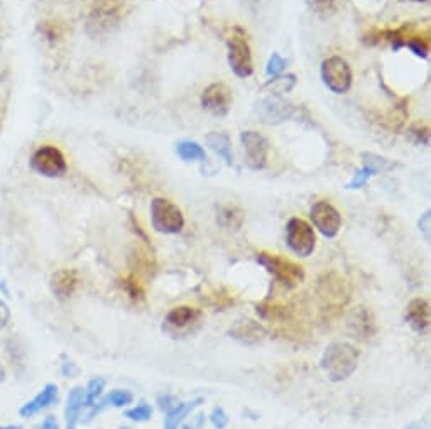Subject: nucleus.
<instances>
[{
	"mask_svg": "<svg viewBox=\"0 0 431 429\" xmlns=\"http://www.w3.org/2000/svg\"><path fill=\"white\" fill-rule=\"evenodd\" d=\"M360 351L347 341H335L325 348L320 367L330 382H343L354 376L359 367Z\"/></svg>",
	"mask_w": 431,
	"mask_h": 429,
	"instance_id": "obj_1",
	"label": "nucleus"
},
{
	"mask_svg": "<svg viewBox=\"0 0 431 429\" xmlns=\"http://www.w3.org/2000/svg\"><path fill=\"white\" fill-rule=\"evenodd\" d=\"M126 0H95L91 7L86 29L91 36L107 34L122 21Z\"/></svg>",
	"mask_w": 431,
	"mask_h": 429,
	"instance_id": "obj_2",
	"label": "nucleus"
},
{
	"mask_svg": "<svg viewBox=\"0 0 431 429\" xmlns=\"http://www.w3.org/2000/svg\"><path fill=\"white\" fill-rule=\"evenodd\" d=\"M255 260H258L259 266H263L265 271L274 277V281H276L278 284L284 286L286 289L296 287L305 281V271H303V267L298 266L296 262H293L290 259H284L278 254L259 252Z\"/></svg>",
	"mask_w": 431,
	"mask_h": 429,
	"instance_id": "obj_3",
	"label": "nucleus"
},
{
	"mask_svg": "<svg viewBox=\"0 0 431 429\" xmlns=\"http://www.w3.org/2000/svg\"><path fill=\"white\" fill-rule=\"evenodd\" d=\"M151 223L158 234L176 235L185 228V214L171 200L154 198L151 202Z\"/></svg>",
	"mask_w": 431,
	"mask_h": 429,
	"instance_id": "obj_4",
	"label": "nucleus"
},
{
	"mask_svg": "<svg viewBox=\"0 0 431 429\" xmlns=\"http://www.w3.org/2000/svg\"><path fill=\"white\" fill-rule=\"evenodd\" d=\"M320 75L325 86L335 95H343L350 91L354 85V73L348 61L342 56H330L322 63Z\"/></svg>",
	"mask_w": 431,
	"mask_h": 429,
	"instance_id": "obj_5",
	"label": "nucleus"
},
{
	"mask_svg": "<svg viewBox=\"0 0 431 429\" xmlns=\"http://www.w3.org/2000/svg\"><path fill=\"white\" fill-rule=\"evenodd\" d=\"M286 245L298 257L306 259L316 249V235L313 227L303 218H291L286 223Z\"/></svg>",
	"mask_w": 431,
	"mask_h": 429,
	"instance_id": "obj_6",
	"label": "nucleus"
},
{
	"mask_svg": "<svg viewBox=\"0 0 431 429\" xmlns=\"http://www.w3.org/2000/svg\"><path fill=\"white\" fill-rule=\"evenodd\" d=\"M227 63L237 78H249L254 73V58L245 38L232 36L227 39Z\"/></svg>",
	"mask_w": 431,
	"mask_h": 429,
	"instance_id": "obj_7",
	"label": "nucleus"
},
{
	"mask_svg": "<svg viewBox=\"0 0 431 429\" xmlns=\"http://www.w3.org/2000/svg\"><path fill=\"white\" fill-rule=\"evenodd\" d=\"M31 167L44 177H61L68 171L66 159L56 145H41L31 157Z\"/></svg>",
	"mask_w": 431,
	"mask_h": 429,
	"instance_id": "obj_8",
	"label": "nucleus"
},
{
	"mask_svg": "<svg viewBox=\"0 0 431 429\" xmlns=\"http://www.w3.org/2000/svg\"><path fill=\"white\" fill-rule=\"evenodd\" d=\"M244 148V162L252 171H263L269 161V143L258 130H244L240 134Z\"/></svg>",
	"mask_w": 431,
	"mask_h": 429,
	"instance_id": "obj_9",
	"label": "nucleus"
},
{
	"mask_svg": "<svg viewBox=\"0 0 431 429\" xmlns=\"http://www.w3.org/2000/svg\"><path fill=\"white\" fill-rule=\"evenodd\" d=\"M201 108L213 117H227L232 110L233 95L225 83H212L203 90L200 97Z\"/></svg>",
	"mask_w": 431,
	"mask_h": 429,
	"instance_id": "obj_10",
	"label": "nucleus"
},
{
	"mask_svg": "<svg viewBox=\"0 0 431 429\" xmlns=\"http://www.w3.org/2000/svg\"><path fill=\"white\" fill-rule=\"evenodd\" d=\"M311 223L325 239H335L342 228V214L332 203L316 202L310 210Z\"/></svg>",
	"mask_w": 431,
	"mask_h": 429,
	"instance_id": "obj_11",
	"label": "nucleus"
},
{
	"mask_svg": "<svg viewBox=\"0 0 431 429\" xmlns=\"http://www.w3.org/2000/svg\"><path fill=\"white\" fill-rule=\"evenodd\" d=\"M255 112L260 120L268 125H278L283 124V122L290 120L295 113V107L293 103L286 102V100L281 97H276V95H270V97H265L263 100H259L258 105H255Z\"/></svg>",
	"mask_w": 431,
	"mask_h": 429,
	"instance_id": "obj_12",
	"label": "nucleus"
},
{
	"mask_svg": "<svg viewBox=\"0 0 431 429\" xmlns=\"http://www.w3.org/2000/svg\"><path fill=\"white\" fill-rule=\"evenodd\" d=\"M406 321L412 331L425 335L428 333L431 325V306L425 298L412 299L406 308Z\"/></svg>",
	"mask_w": 431,
	"mask_h": 429,
	"instance_id": "obj_13",
	"label": "nucleus"
},
{
	"mask_svg": "<svg viewBox=\"0 0 431 429\" xmlns=\"http://www.w3.org/2000/svg\"><path fill=\"white\" fill-rule=\"evenodd\" d=\"M347 326L350 333H354L357 338L360 340L372 338L377 333V323H375L374 314L369 308H355L354 311L348 314Z\"/></svg>",
	"mask_w": 431,
	"mask_h": 429,
	"instance_id": "obj_14",
	"label": "nucleus"
},
{
	"mask_svg": "<svg viewBox=\"0 0 431 429\" xmlns=\"http://www.w3.org/2000/svg\"><path fill=\"white\" fill-rule=\"evenodd\" d=\"M228 335L244 345H258L265 338V328L250 318L238 319L230 328Z\"/></svg>",
	"mask_w": 431,
	"mask_h": 429,
	"instance_id": "obj_15",
	"label": "nucleus"
},
{
	"mask_svg": "<svg viewBox=\"0 0 431 429\" xmlns=\"http://www.w3.org/2000/svg\"><path fill=\"white\" fill-rule=\"evenodd\" d=\"M201 311L200 309L191 308V306H178L173 308L171 311L164 318V328L168 331H183L191 328L200 321Z\"/></svg>",
	"mask_w": 431,
	"mask_h": 429,
	"instance_id": "obj_16",
	"label": "nucleus"
},
{
	"mask_svg": "<svg viewBox=\"0 0 431 429\" xmlns=\"http://www.w3.org/2000/svg\"><path fill=\"white\" fill-rule=\"evenodd\" d=\"M81 284V277L75 269H61L51 277V289L56 298L68 299L76 293Z\"/></svg>",
	"mask_w": 431,
	"mask_h": 429,
	"instance_id": "obj_17",
	"label": "nucleus"
},
{
	"mask_svg": "<svg viewBox=\"0 0 431 429\" xmlns=\"http://www.w3.org/2000/svg\"><path fill=\"white\" fill-rule=\"evenodd\" d=\"M58 403V386L54 384H46L38 396L33 400L26 403L19 409L21 418H33L34 414H38L39 410H43L49 405Z\"/></svg>",
	"mask_w": 431,
	"mask_h": 429,
	"instance_id": "obj_18",
	"label": "nucleus"
},
{
	"mask_svg": "<svg viewBox=\"0 0 431 429\" xmlns=\"http://www.w3.org/2000/svg\"><path fill=\"white\" fill-rule=\"evenodd\" d=\"M86 400V392L83 387H75L70 391L66 399V408H65V419H66V429H76V423L80 419V414L85 405Z\"/></svg>",
	"mask_w": 431,
	"mask_h": 429,
	"instance_id": "obj_19",
	"label": "nucleus"
},
{
	"mask_svg": "<svg viewBox=\"0 0 431 429\" xmlns=\"http://www.w3.org/2000/svg\"><path fill=\"white\" fill-rule=\"evenodd\" d=\"M205 143L217 156L225 161L227 166H233V149L232 140L225 132H208L205 137Z\"/></svg>",
	"mask_w": 431,
	"mask_h": 429,
	"instance_id": "obj_20",
	"label": "nucleus"
},
{
	"mask_svg": "<svg viewBox=\"0 0 431 429\" xmlns=\"http://www.w3.org/2000/svg\"><path fill=\"white\" fill-rule=\"evenodd\" d=\"M244 220L245 213L237 205H222L217 212V223L225 230H240Z\"/></svg>",
	"mask_w": 431,
	"mask_h": 429,
	"instance_id": "obj_21",
	"label": "nucleus"
},
{
	"mask_svg": "<svg viewBox=\"0 0 431 429\" xmlns=\"http://www.w3.org/2000/svg\"><path fill=\"white\" fill-rule=\"evenodd\" d=\"M201 403H203V399H195L173 405V408L168 410L166 418H164V429H178V426L183 423V419L190 416Z\"/></svg>",
	"mask_w": 431,
	"mask_h": 429,
	"instance_id": "obj_22",
	"label": "nucleus"
},
{
	"mask_svg": "<svg viewBox=\"0 0 431 429\" xmlns=\"http://www.w3.org/2000/svg\"><path fill=\"white\" fill-rule=\"evenodd\" d=\"M176 153L180 156L181 161L185 162H205L206 161V153L205 149L201 148L198 143L195 140H181L180 144L176 145Z\"/></svg>",
	"mask_w": 431,
	"mask_h": 429,
	"instance_id": "obj_23",
	"label": "nucleus"
},
{
	"mask_svg": "<svg viewBox=\"0 0 431 429\" xmlns=\"http://www.w3.org/2000/svg\"><path fill=\"white\" fill-rule=\"evenodd\" d=\"M362 166L372 171L374 176L380 175V172H387V171L394 170V162L391 161V159H386L374 153L362 154Z\"/></svg>",
	"mask_w": 431,
	"mask_h": 429,
	"instance_id": "obj_24",
	"label": "nucleus"
},
{
	"mask_svg": "<svg viewBox=\"0 0 431 429\" xmlns=\"http://www.w3.org/2000/svg\"><path fill=\"white\" fill-rule=\"evenodd\" d=\"M132 400H134V396H132L129 391H126V389L110 391L108 394L102 399V403H100L97 410L108 408V405H112V408H126V405H129Z\"/></svg>",
	"mask_w": 431,
	"mask_h": 429,
	"instance_id": "obj_25",
	"label": "nucleus"
},
{
	"mask_svg": "<svg viewBox=\"0 0 431 429\" xmlns=\"http://www.w3.org/2000/svg\"><path fill=\"white\" fill-rule=\"evenodd\" d=\"M105 389V378L102 377H95L91 378V381L88 382V386H86V400H85V405L86 408H91L93 410H91L90 418L93 416L95 410H97V400L102 397V392Z\"/></svg>",
	"mask_w": 431,
	"mask_h": 429,
	"instance_id": "obj_26",
	"label": "nucleus"
},
{
	"mask_svg": "<svg viewBox=\"0 0 431 429\" xmlns=\"http://www.w3.org/2000/svg\"><path fill=\"white\" fill-rule=\"evenodd\" d=\"M296 86V76L295 75H279L274 76L273 80L268 81L265 88H270V95L281 97L283 93H290V91Z\"/></svg>",
	"mask_w": 431,
	"mask_h": 429,
	"instance_id": "obj_27",
	"label": "nucleus"
},
{
	"mask_svg": "<svg viewBox=\"0 0 431 429\" xmlns=\"http://www.w3.org/2000/svg\"><path fill=\"white\" fill-rule=\"evenodd\" d=\"M405 46L407 49H410L412 54H416L418 58L426 59L430 56V41H428V38H423V36L410 34V36H407Z\"/></svg>",
	"mask_w": 431,
	"mask_h": 429,
	"instance_id": "obj_28",
	"label": "nucleus"
},
{
	"mask_svg": "<svg viewBox=\"0 0 431 429\" xmlns=\"http://www.w3.org/2000/svg\"><path fill=\"white\" fill-rule=\"evenodd\" d=\"M123 416H126L127 419H131V421L146 423L153 418V408H151L148 403H141V404L134 405V408L127 409Z\"/></svg>",
	"mask_w": 431,
	"mask_h": 429,
	"instance_id": "obj_29",
	"label": "nucleus"
},
{
	"mask_svg": "<svg viewBox=\"0 0 431 429\" xmlns=\"http://www.w3.org/2000/svg\"><path fill=\"white\" fill-rule=\"evenodd\" d=\"M308 6L316 16L328 17L337 11V0H308Z\"/></svg>",
	"mask_w": 431,
	"mask_h": 429,
	"instance_id": "obj_30",
	"label": "nucleus"
},
{
	"mask_svg": "<svg viewBox=\"0 0 431 429\" xmlns=\"http://www.w3.org/2000/svg\"><path fill=\"white\" fill-rule=\"evenodd\" d=\"M288 61L284 59L279 53H273L270 54L268 66H265V75L269 76V78H274V76H279L281 73L286 70Z\"/></svg>",
	"mask_w": 431,
	"mask_h": 429,
	"instance_id": "obj_31",
	"label": "nucleus"
},
{
	"mask_svg": "<svg viewBox=\"0 0 431 429\" xmlns=\"http://www.w3.org/2000/svg\"><path fill=\"white\" fill-rule=\"evenodd\" d=\"M122 287L126 289V293L129 294L131 299L137 301V299L144 298V289H142L139 279H137L136 276H132V274L122 281Z\"/></svg>",
	"mask_w": 431,
	"mask_h": 429,
	"instance_id": "obj_32",
	"label": "nucleus"
},
{
	"mask_svg": "<svg viewBox=\"0 0 431 429\" xmlns=\"http://www.w3.org/2000/svg\"><path fill=\"white\" fill-rule=\"evenodd\" d=\"M372 177H374V172L362 166L360 170L355 172L354 177H352V181L347 185V190H360L362 186H365L367 182L372 180Z\"/></svg>",
	"mask_w": 431,
	"mask_h": 429,
	"instance_id": "obj_33",
	"label": "nucleus"
},
{
	"mask_svg": "<svg viewBox=\"0 0 431 429\" xmlns=\"http://www.w3.org/2000/svg\"><path fill=\"white\" fill-rule=\"evenodd\" d=\"M210 423L215 429H227L228 426V416L223 408H213L210 413Z\"/></svg>",
	"mask_w": 431,
	"mask_h": 429,
	"instance_id": "obj_34",
	"label": "nucleus"
},
{
	"mask_svg": "<svg viewBox=\"0 0 431 429\" xmlns=\"http://www.w3.org/2000/svg\"><path fill=\"white\" fill-rule=\"evenodd\" d=\"M9 321H11V309L0 299V330H4L9 325Z\"/></svg>",
	"mask_w": 431,
	"mask_h": 429,
	"instance_id": "obj_35",
	"label": "nucleus"
},
{
	"mask_svg": "<svg viewBox=\"0 0 431 429\" xmlns=\"http://www.w3.org/2000/svg\"><path fill=\"white\" fill-rule=\"evenodd\" d=\"M411 134L418 137V144H423V140H421V137H425L426 143H428V140H430V130H428V127H421V125L412 127V129H411Z\"/></svg>",
	"mask_w": 431,
	"mask_h": 429,
	"instance_id": "obj_36",
	"label": "nucleus"
},
{
	"mask_svg": "<svg viewBox=\"0 0 431 429\" xmlns=\"http://www.w3.org/2000/svg\"><path fill=\"white\" fill-rule=\"evenodd\" d=\"M430 220H431L430 212H426L423 214V217L420 218V232H425V234H426V240L430 239Z\"/></svg>",
	"mask_w": 431,
	"mask_h": 429,
	"instance_id": "obj_37",
	"label": "nucleus"
},
{
	"mask_svg": "<svg viewBox=\"0 0 431 429\" xmlns=\"http://www.w3.org/2000/svg\"><path fill=\"white\" fill-rule=\"evenodd\" d=\"M58 29H59V27H56L54 24H51V26L46 24V26H44V34H46V38L51 39V41H54L56 38H59Z\"/></svg>",
	"mask_w": 431,
	"mask_h": 429,
	"instance_id": "obj_38",
	"label": "nucleus"
},
{
	"mask_svg": "<svg viewBox=\"0 0 431 429\" xmlns=\"http://www.w3.org/2000/svg\"><path fill=\"white\" fill-rule=\"evenodd\" d=\"M61 372H63V373H65V376H66V377H73V376H76V373H78V368H76V365H75V363L68 362V363H65V365H63Z\"/></svg>",
	"mask_w": 431,
	"mask_h": 429,
	"instance_id": "obj_39",
	"label": "nucleus"
},
{
	"mask_svg": "<svg viewBox=\"0 0 431 429\" xmlns=\"http://www.w3.org/2000/svg\"><path fill=\"white\" fill-rule=\"evenodd\" d=\"M41 429H59L58 423H56V418H54V416L46 418L43 421V424H41Z\"/></svg>",
	"mask_w": 431,
	"mask_h": 429,
	"instance_id": "obj_40",
	"label": "nucleus"
},
{
	"mask_svg": "<svg viewBox=\"0 0 431 429\" xmlns=\"http://www.w3.org/2000/svg\"><path fill=\"white\" fill-rule=\"evenodd\" d=\"M405 429H425V428L421 426L420 423H410V424H407V426H406Z\"/></svg>",
	"mask_w": 431,
	"mask_h": 429,
	"instance_id": "obj_41",
	"label": "nucleus"
},
{
	"mask_svg": "<svg viewBox=\"0 0 431 429\" xmlns=\"http://www.w3.org/2000/svg\"><path fill=\"white\" fill-rule=\"evenodd\" d=\"M4 378H6V371H4L2 363H0V382H4Z\"/></svg>",
	"mask_w": 431,
	"mask_h": 429,
	"instance_id": "obj_42",
	"label": "nucleus"
},
{
	"mask_svg": "<svg viewBox=\"0 0 431 429\" xmlns=\"http://www.w3.org/2000/svg\"><path fill=\"white\" fill-rule=\"evenodd\" d=\"M0 429H21L19 426H0Z\"/></svg>",
	"mask_w": 431,
	"mask_h": 429,
	"instance_id": "obj_43",
	"label": "nucleus"
},
{
	"mask_svg": "<svg viewBox=\"0 0 431 429\" xmlns=\"http://www.w3.org/2000/svg\"><path fill=\"white\" fill-rule=\"evenodd\" d=\"M183 429H195V428H190V426H185Z\"/></svg>",
	"mask_w": 431,
	"mask_h": 429,
	"instance_id": "obj_44",
	"label": "nucleus"
},
{
	"mask_svg": "<svg viewBox=\"0 0 431 429\" xmlns=\"http://www.w3.org/2000/svg\"><path fill=\"white\" fill-rule=\"evenodd\" d=\"M0 129H2V118H0Z\"/></svg>",
	"mask_w": 431,
	"mask_h": 429,
	"instance_id": "obj_45",
	"label": "nucleus"
},
{
	"mask_svg": "<svg viewBox=\"0 0 431 429\" xmlns=\"http://www.w3.org/2000/svg\"><path fill=\"white\" fill-rule=\"evenodd\" d=\"M121 429H132V428H121Z\"/></svg>",
	"mask_w": 431,
	"mask_h": 429,
	"instance_id": "obj_46",
	"label": "nucleus"
}]
</instances>
